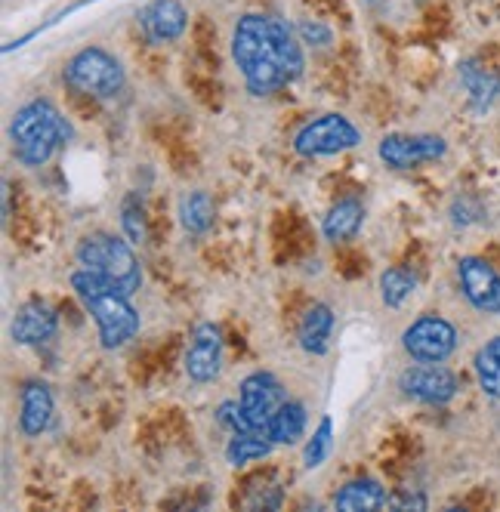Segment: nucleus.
I'll list each match as a JSON object with an SVG mask.
<instances>
[{
  "instance_id": "nucleus-18",
  "label": "nucleus",
  "mask_w": 500,
  "mask_h": 512,
  "mask_svg": "<svg viewBox=\"0 0 500 512\" xmlns=\"http://www.w3.org/2000/svg\"><path fill=\"white\" fill-rule=\"evenodd\" d=\"M334 506L343 509V512H371V509L386 506V491L374 479H355V482H346L337 491Z\"/></svg>"
},
{
  "instance_id": "nucleus-17",
  "label": "nucleus",
  "mask_w": 500,
  "mask_h": 512,
  "mask_svg": "<svg viewBox=\"0 0 500 512\" xmlns=\"http://www.w3.org/2000/svg\"><path fill=\"white\" fill-rule=\"evenodd\" d=\"M306 432V408L300 401H284L266 426V438L272 445H297Z\"/></svg>"
},
{
  "instance_id": "nucleus-5",
  "label": "nucleus",
  "mask_w": 500,
  "mask_h": 512,
  "mask_svg": "<svg viewBox=\"0 0 500 512\" xmlns=\"http://www.w3.org/2000/svg\"><path fill=\"white\" fill-rule=\"evenodd\" d=\"M62 78L75 93H84L93 99H115L127 81L121 62L102 47H84L81 53L71 56L65 62Z\"/></svg>"
},
{
  "instance_id": "nucleus-2",
  "label": "nucleus",
  "mask_w": 500,
  "mask_h": 512,
  "mask_svg": "<svg viewBox=\"0 0 500 512\" xmlns=\"http://www.w3.org/2000/svg\"><path fill=\"white\" fill-rule=\"evenodd\" d=\"M71 290H75L84 309L93 315L99 343L105 349H121L124 343H130L136 337L139 312L130 306V297L124 290H118L115 284H109L90 269H81L71 275Z\"/></svg>"
},
{
  "instance_id": "nucleus-24",
  "label": "nucleus",
  "mask_w": 500,
  "mask_h": 512,
  "mask_svg": "<svg viewBox=\"0 0 500 512\" xmlns=\"http://www.w3.org/2000/svg\"><path fill=\"white\" fill-rule=\"evenodd\" d=\"M476 377H479V386L488 398H500V337L479 349Z\"/></svg>"
},
{
  "instance_id": "nucleus-6",
  "label": "nucleus",
  "mask_w": 500,
  "mask_h": 512,
  "mask_svg": "<svg viewBox=\"0 0 500 512\" xmlns=\"http://www.w3.org/2000/svg\"><path fill=\"white\" fill-rule=\"evenodd\" d=\"M362 142V133L349 118L343 115H321L315 121H309L306 127L297 130L294 136V149L303 158H328V155H340L349 152Z\"/></svg>"
},
{
  "instance_id": "nucleus-9",
  "label": "nucleus",
  "mask_w": 500,
  "mask_h": 512,
  "mask_svg": "<svg viewBox=\"0 0 500 512\" xmlns=\"http://www.w3.org/2000/svg\"><path fill=\"white\" fill-rule=\"evenodd\" d=\"M238 401H241L247 420L257 426V432L266 435L269 420L275 417V411L284 405V401H288V395H284V386L278 383V377H272L266 371H257V374L244 377Z\"/></svg>"
},
{
  "instance_id": "nucleus-22",
  "label": "nucleus",
  "mask_w": 500,
  "mask_h": 512,
  "mask_svg": "<svg viewBox=\"0 0 500 512\" xmlns=\"http://www.w3.org/2000/svg\"><path fill=\"white\" fill-rule=\"evenodd\" d=\"M269 451H272V442L263 432H235L232 442L226 445V460H229V466L238 469V466L269 457Z\"/></svg>"
},
{
  "instance_id": "nucleus-27",
  "label": "nucleus",
  "mask_w": 500,
  "mask_h": 512,
  "mask_svg": "<svg viewBox=\"0 0 500 512\" xmlns=\"http://www.w3.org/2000/svg\"><path fill=\"white\" fill-rule=\"evenodd\" d=\"M217 420L232 432H257V426L247 420L241 401H223V405L217 408Z\"/></svg>"
},
{
  "instance_id": "nucleus-11",
  "label": "nucleus",
  "mask_w": 500,
  "mask_h": 512,
  "mask_svg": "<svg viewBox=\"0 0 500 512\" xmlns=\"http://www.w3.org/2000/svg\"><path fill=\"white\" fill-rule=\"evenodd\" d=\"M457 278L467 297L479 312L500 315V275L482 256H463L457 263Z\"/></svg>"
},
{
  "instance_id": "nucleus-23",
  "label": "nucleus",
  "mask_w": 500,
  "mask_h": 512,
  "mask_svg": "<svg viewBox=\"0 0 500 512\" xmlns=\"http://www.w3.org/2000/svg\"><path fill=\"white\" fill-rule=\"evenodd\" d=\"M417 287V278L402 269V266H392L380 275V300L389 306V309H399Z\"/></svg>"
},
{
  "instance_id": "nucleus-3",
  "label": "nucleus",
  "mask_w": 500,
  "mask_h": 512,
  "mask_svg": "<svg viewBox=\"0 0 500 512\" xmlns=\"http://www.w3.org/2000/svg\"><path fill=\"white\" fill-rule=\"evenodd\" d=\"M71 130L68 121L59 115V108L47 99H34L22 105L13 124H10V139L16 161L25 167H41L47 164L62 145L68 142Z\"/></svg>"
},
{
  "instance_id": "nucleus-14",
  "label": "nucleus",
  "mask_w": 500,
  "mask_h": 512,
  "mask_svg": "<svg viewBox=\"0 0 500 512\" xmlns=\"http://www.w3.org/2000/svg\"><path fill=\"white\" fill-rule=\"evenodd\" d=\"M56 327V312L41 300H31L13 318V340L19 346H44L56 337Z\"/></svg>"
},
{
  "instance_id": "nucleus-1",
  "label": "nucleus",
  "mask_w": 500,
  "mask_h": 512,
  "mask_svg": "<svg viewBox=\"0 0 500 512\" xmlns=\"http://www.w3.org/2000/svg\"><path fill=\"white\" fill-rule=\"evenodd\" d=\"M232 59L254 96L275 93L303 75V50L294 28L263 13H247L232 31Z\"/></svg>"
},
{
  "instance_id": "nucleus-13",
  "label": "nucleus",
  "mask_w": 500,
  "mask_h": 512,
  "mask_svg": "<svg viewBox=\"0 0 500 512\" xmlns=\"http://www.w3.org/2000/svg\"><path fill=\"white\" fill-rule=\"evenodd\" d=\"M189 25V13L180 0H152L139 13V28L152 44H173L183 38Z\"/></svg>"
},
{
  "instance_id": "nucleus-28",
  "label": "nucleus",
  "mask_w": 500,
  "mask_h": 512,
  "mask_svg": "<svg viewBox=\"0 0 500 512\" xmlns=\"http://www.w3.org/2000/svg\"><path fill=\"white\" fill-rule=\"evenodd\" d=\"M300 38H303L306 44L325 47V44H331V31H328L325 25H318V22H303V25H300Z\"/></svg>"
},
{
  "instance_id": "nucleus-25",
  "label": "nucleus",
  "mask_w": 500,
  "mask_h": 512,
  "mask_svg": "<svg viewBox=\"0 0 500 512\" xmlns=\"http://www.w3.org/2000/svg\"><path fill=\"white\" fill-rule=\"evenodd\" d=\"M331 445H334V423H331V417H325L318 423V429L312 432L309 445H306V454H303L306 469H318L321 463H325L328 454H331Z\"/></svg>"
},
{
  "instance_id": "nucleus-12",
  "label": "nucleus",
  "mask_w": 500,
  "mask_h": 512,
  "mask_svg": "<svg viewBox=\"0 0 500 512\" xmlns=\"http://www.w3.org/2000/svg\"><path fill=\"white\" fill-rule=\"evenodd\" d=\"M223 368V337L217 324H198L192 331V343L186 352V374L195 383H210L220 377Z\"/></svg>"
},
{
  "instance_id": "nucleus-4",
  "label": "nucleus",
  "mask_w": 500,
  "mask_h": 512,
  "mask_svg": "<svg viewBox=\"0 0 500 512\" xmlns=\"http://www.w3.org/2000/svg\"><path fill=\"white\" fill-rule=\"evenodd\" d=\"M78 263L90 272H96L99 278H105L109 284H115L118 290H124L127 297H133L139 284H142V269H139V260L130 250V241L124 238H115L109 232H93V235H84L78 250Z\"/></svg>"
},
{
  "instance_id": "nucleus-26",
  "label": "nucleus",
  "mask_w": 500,
  "mask_h": 512,
  "mask_svg": "<svg viewBox=\"0 0 500 512\" xmlns=\"http://www.w3.org/2000/svg\"><path fill=\"white\" fill-rule=\"evenodd\" d=\"M121 226L130 244H146V210L136 198H127L121 207Z\"/></svg>"
},
{
  "instance_id": "nucleus-8",
  "label": "nucleus",
  "mask_w": 500,
  "mask_h": 512,
  "mask_svg": "<svg viewBox=\"0 0 500 512\" xmlns=\"http://www.w3.org/2000/svg\"><path fill=\"white\" fill-rule=\"evenodd\" d=\"M448 152V145L442 136H430V133H420V136H408V133H389L380 139L377 145V155L386 167L392 170H414L420 164H430L439 161Z\"/></svg>"
},
{
  "instance_id": "nucleus-29",
  "label": "nucleus",
  "mask_w": 500,
  "mask_h": 512,
  "mask_svg": "<svg viewBox=\"0 0 500 512\" xmlns=\"http://www.w3.org/2000/svg\"><path fill=\"white\" fill-rule=\"evenodd\" d=\"M392 506H417V509H423L426 500L423 497H399V500H392Z\"/></svg>"
},
{
  "instance_id": "nucleus-15",
  "label": "nucleus",
  "mask_w": 500,
  "mask_h": 512,
  "mask_svg": "<svg viewBox=\"0 0 500 512\" xmlns=\"http://www.w3.org/2000/svg\"><path fill=\"white\" fill-rule=\"evenodd\" d=\"M53 423V392L47 383H25L22 389V414L19 426L28 438H38Z\"/></svg>"
},
{
  "instance_id": "nucleus-20",
  "label": "nucleus",
  "mask_w": 500,
  "mask_h": 512,
  "mask_svg": "<svg viewBox=\"0 0 500 512\" xmlns=\"http://www.w3.org/2000/svg\"><path fill=\"white\" fill-rule=\"evenodd\" d=\"M460 81L463 87H467L473 105L479 108V112H485V108L500 96V78L491 75V71H485L482 65L476 62H463L460 65Z\"/></svg>"
},
{
  "instance_id": "nucleus-16",
  "label": "nucleus",
  "mask_w": 500,
  "mask_h": 512,
  "mask_svg": "<svg viewBox=\"0 0 500 512\" xmlns=\"http://www.w3.org/2000/svg\"><path fill=\"white\" fill-rule=\"evenodd\" d=\"M331 331H334V312H331V306L315 303L303 315V321H300V346L309 355H325L328 352Z\"/></svg>"
},
{
  "instance_id": "nucleus-10",
  "label": "nucleus",
  "mask_w": 500,
  "mask_h": 512,
  "mask_svg": "<svg viewBox=\"0 0 500 512\" xmlns=\"http://www.w3.org/2000/svg\"><path fill=\"white\" fill-rule=\"evenodd\" d=\"M399 389L408 398L423 401V405H448L457 395V377L448 368H442V364L420 361L417 368H408L399 377Z\"/></svg>"
},
{
  "instance_id": "nucleus-7",
  "label": "nucleus",
  "mask_w": 500,
  "mask_h": 512,
  "mask_svg": "<svg viewBox=\"0 0 500 512\" xmlns=\"http://www.w3.org/2000/svg\"><path fill=\"white\" fill-rule=\"evenodd\" d=\"M402 346L414 361L442 364L457 349V331L451 321L439 315H423L402 334Z\"/></svg>"
},
{
  "instance_id": "nucleus-19",
  "label": "nucleus",
  "mask_w": 500,
  "mask_h": 512,
  "mask_svg": "<svg viewBox=\"0 0 500 512\" xmlns=\"http://www.w3.org/2000/svg\"><path fill=\"white\" fill-rule=\"evenodd\" d=\"M362 223H365V207L359 201H340L328 210L321 232H325L331 244H337V241H349L359 235Z\"/></svg>"
},
{
  "instance_id": "nucleus-21",
  "label": "nucleus",
  "mask_w": 500,
  "mask_h": 512,
  "mask_svg": "<svg viewBox=\"0 0 500 512\" xmlns=\"http://www.w3.org/2000/svg\"><path fill=\"white\" fill-rule=\"evenodd\" d=\"M213 216H217V207H213V198L207 192H189L180 201V223L186 232L192 235H204L213 226Z\"/></svg>"
}]
</instances>
